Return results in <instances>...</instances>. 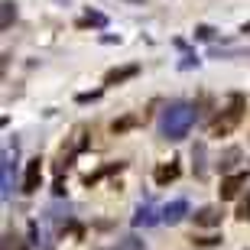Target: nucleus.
Returning a JSON list of instances; mask_svg holds the SVG:
<instances>
[{
	"label": "nucleus",
	"instance_id": "4",
	"mask_svg": "<svg viewBox=\"0 0 250 250\" xmlns=\"http://www.w3.org/2000/svg\"><path fill=\"white\" fill-rule=\"evenodd\" d=\"M39 186H42V159L33 156V159L26 163V176H23V192L33 195V192H39Z\"/></svg>",
	"mask_w": 250,
	"mask_h": 250
},
{
	"label": "nucleus",
	"instance_id": "3",
	"mask_svg": "<svg viewBox=\"0 0 250 250\" xmlns=\"http://www.w3.org/2000/svg\"><path fill=\"white\" fill-rule=\"evenodd\" d=\"M247 186V172H234V176H224L221 179V188H218V195H221V202H234L237 195H241V188Z\"/></svg>",
	"mask_w": 250,
	"mask_h": 250
},
{
	"label": "nucleus",
	"instance_id": "5",
	"mask_svg": "<svg viewBox=\"0 0 250 250\" xmlns=\"http://www.w3.org/2000/svg\"><path fill=\"white\" fill-rule=\"evenodd\" d=\"M153 179H156V186H169V182H176V179H179V163H166V166H156Z\"/></svg>",
	"mask_w": 250,
	"mask_h": 250
},
{
	"label": "nucleus",
	"instance_id": "10",
	"mask_svg": "<svg viewBox=\"0 0 250 250\" xmlns=\"http://www.w3.org/2000/svg\"><path fill=\"white\" fill-rule=\"evenodd\" d=\"M111 250H143V244H140L137 237H127V241H121L117 247H111Z\"/></svg>",
	"mask_w": 250,
	"mask_h": 250
},
{
	"label": "nucleus",
	"instance_id": "13",
	"mask_svg": "<svg viewBox=\"0 0 250 250\" xmlns=\"http://www.w3.org/2000/svg\"><path fill=\"white\" fill-rule=\"evenodd\" d=\"M241 33H250V23H244V26H241Z\"/></svg>",
	"mask_w": 250,
	"mask_h": 250
},
{
	"label": "nucleus",
	"instance_id": "1",
	"mask_svg": "<svg viewBox=\"0 0 250 250\" xmlns=\"http://www.w3.org/2000/svg\"><path fill=\"white\" fill-rule=\"evenodd\" d=\"M195 124V111L188 104H169L159 117V133L166 140H182Z\"/></svg>",
	"mask_w": 250,
	"mask_h": 250
},
{
	"label": "nucleus",
	"instance_id": "9",
	"mask_svg": "<svg viewBox=\"0 0 250 250\" xmlns=\"http://www.w3.org/2000/svg\"><path fill=\"white\" fill-rule=\"evenodd\" d=\"M237 156H241L237 149H228V153H224V159H221V163H218V169H224V172H228V169L234 166V159H237Z\"/></svg>",
	"mask_w": 250,
	"mask_h": 250
},
{
	"label": "nucleus",
	"instance_id": "12",
	"mask_svg": "<svg viewBox=\"0 0 250 250\" xmlns=\"http://www.w3.org/2000/svg\"><path fill=\"white\" fill-rule=\"evenodd\" d=\"M10 17H17V13H13V3L7 0V3H3V29L10 26Z\"/></svg>",
	"mask_w": 250,
	"mask_h": 250
},
{
	"label": "nucleus",
	"instance_id": "2",
	"mask_svg": "<svg viewBox=\"0 0 250 250\" xmlns=\"http://www.w3.org/2000/svg\"><path fill=\"white\" fill-rule=\"evenodd\" d=\"M244 107H247L244 94H231L228 107H224V111L218 114V121L211 124V137L221 140V137H228V133H234V130H237V124L244 121Z\"/></svg>",
	"mask_w": 250,
	"mask_h": 250
},
{
	"label": "nucleus",
	"instance_id": "8",
	"mask_svg": "<svg viewBox=\"0 0 250 250\" xmlns=\"http://www.w3.org/2000/svg\"><path fill=\"white\" fill-rule=\"evenodd\" d=\"M137 72H140L137 65H127V68H114V72H107V78H104V82H107V84H117V82H127V78H133Z\"/></svg>",
	"mask_w": 250,
	"mask_h": 250
},
{
	"label": "nucleus",
	"instance_id": "7",
	"mask_svg": "<svg viewBox=\"0 0 250 250\" xmlns=\"http://www.w3.org/2000/svg\"><path fill=\"white\" fill-rule=\"evenodd\" d=\"M195 224L198 228H214V224H221V214H218V208H202L195 214Z\"/></svg>",
	"mask_w": 250,
	"mask_h": 250
},
{
	"label": "nucleus",
	"instance_id": "11",
	"mask_svg": "<svg viewBox=\"0 0 250 250\" xmlns=\"http://www.w3.org/2000/svg\"><path fill=\"white\" fill-rule=\"evenodd\" d=\"M237 218H241V221H250V195L241 202V208H237Z\"/></svg>",
	"mask_w": 250,
	"mask_h": 250
},
{
	"label": "nucleus",
	"instance_id": "6",
	"mask_svg": "<svg viewBox=\"0 0 250 250\" xmlns=\"http://www.w3.org/2000/svg\"><path fill=\"white\" fill-rule=\"evenodd\" d=\"M186 211H188L186 202H172V205H166V208H163V221L176 224V221H182V218H186Z\"/></svg>",
	"mask_w": 250,
	"mask_h": 250
}]
</instances>
